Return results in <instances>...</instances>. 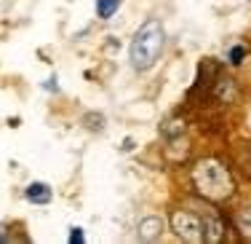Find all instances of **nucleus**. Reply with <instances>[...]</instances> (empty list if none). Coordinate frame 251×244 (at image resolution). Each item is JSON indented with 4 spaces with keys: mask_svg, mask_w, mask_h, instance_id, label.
<instances>
[{
    "mask_svg": "<svg viewBox=\"0 0 251 244\" xmlns=\"http://www.w3.org/2000/svg\"><path fill=\"white\" fill-rule=\"evenodd\" d=\"M190 180L195 193L206 201H227L235 193V180L219 158H201L190 169Z\"/></svg>",
    "mask_w": 251,
    "mask_h": 244,
    "instance_id": "obj_1",
    "label": "nucleus"
},
{
    "mask_svg": "<svg viewBox=\"0 0 251 244\" xmlns=\"http://www.w3.org/2000/svg\"><path fill=\"white\" fill-rule=\"evenodd\" d=\"M163 46H166V30L158 19H147L145 25L136 30L134 40H131V49H128V59H131V67L136 73H147L150 67H155V62L163 54Z\"/></svg>",
    "mask_w": 251,
    "mask_h": 244,
    "instance_id": "obj_2",
    "label": "nucleus"
},
{
    "mask_svg": "<svg viewBox=\"0 0 251 244\" xmlns=\"http://www.w3.org/2000/svg\"><path fill=\"white\" fill-rule=\"evenodd\" d=\"M169 225L171 231L184 242H206V234H203V217L195 215L190 210H182V207H174L169 212Z\"/></svg>",
    "mask_w": 251,
    "mask_h": 244,
    "instance_id": "obj_3",
    "label": "nucleus"
},
{
    "mask_svg": "<svg viewBox=\"0 0 251 244\" xmlns=\"http://www.w3.org/2000/svg\"><path fill=\"white\" fill-rule=\"evenodd\" d=\"M163 231H166V223H163V220L150 215V217H145V220L139 223V239L155 242V239H160V236H163Z\"/></svg>",
    "mask_w": 251,
    "mask_h": 244,
    "instance_id": "obj_4",
    "label": "nucleus"
},
{
    "mask_svg": "<svg viewBox=\"0 0 251 244\" xmlns=\"http://www.w3.org/2000/svg\"><path fill=\"white\" fill-rule=\"evenodd\" d=\"M203 234H206V242H219L225 236V223L219 220V215H208L203 217Z\"/></svg>",
    "mask_w": 251,
    "mask_h": 244,
    "instance_id": "obj_5",
    "label": "nucleus"
},
{
    "mask_svg": "<svg viewBox=\"0 0 251 244\" xmlns=\"http://www.w3.org/2000/svg\"><path fill=\"white\" fill-rule=\"evenodd\" d=\"M27 201H32V204H49L51 201V188L46 185V183H32L27 190H25Z\"/></svg>",
    "mask_w": 251,
    "mask_h": 244,
    "instance_id": "obj_6",
    "label": "nucleus"
},
{
    "mask_svg": "<svg viewBox=\"0 0 251 244\" xmlns=\"http://www.w3.org/2000/svg\"><path fill=\"white\" fill-rule=\"evenodd\" d=\"M214 94H217L219 102H232V99H235V94H238V89H235V83H232L230 78H219Z\"/></svg>",
    "mask_w": 251,
    "mask_h": 244,
    "instance_id": "obj_7",
    "label": "nucleus"
},
{
    "mask_svg": "<svg viewBox=\"0 0 251 244\" xmlns=\"http://www.w3.org/2000/svg\"><path fill=\"white\" fill-rule=\"evenodd\" d=\"M235 225L246 239H251V207H241L235 212Z\"/></svg>",
    "mask_w": 251,
    "mask_h": 244,
    "instance_id": "obj_8",
    "label": "nucleus"
},
{
    "mask_svg": "<svg viewBox=\"0 0 251 244\" xmlns=\"http://www.w3.org/2000/svg\"><path fill=\"white\" fill-rule=\"evenodd\" d=\"M121 8V0H97V16L99 19H112Z\"/></svg>",
    "mask_w": 251,
    "mask_h": 244,
    "instance_id": "obj_9",
    "label": "nucleus"
},
{
    "mask_svg": "<svg viewBox=\"0 0 251 244\" xmlns=\"http://www.w3.org/2000/svg\"><path fill=\"white\" fill-rule=\"evenodd\" d=\"M243 57H246V49H243V46H232V49L227 51V62H230L232 67H238V64L243 62Z\"/></svg>",
    "mask_w": 251,
    "mask_h": 244,
    "instance_id": "obj_10",
    "label": "nucleus"
},
{
    "mask_svg": "<svg viewBox=\"0 0 251 244\" xmlns=\"http://www.w3.org/2000/svg\"><path fill=\"white\" fill-rule=\"evenodd\" d=\"M83 242H86L83 228H70V244H83Z\"/></svg>",
    "mask_w": 251,
    "mask_h": 244,
    "instance_id": "obj_11",
    "label": "nucleus"
}]
</instances>
